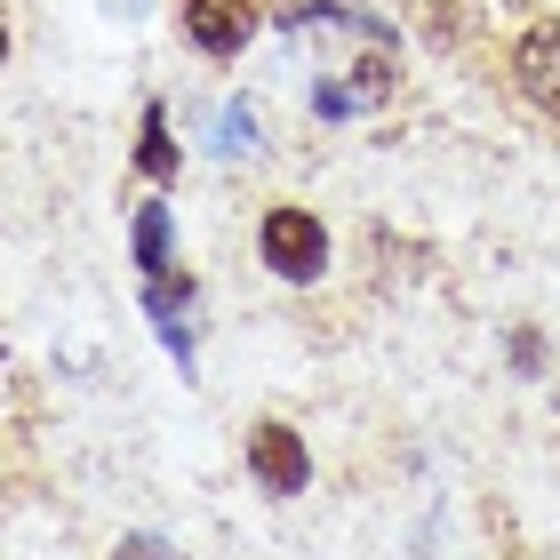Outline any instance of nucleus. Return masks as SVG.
Instances as JSON below:
<instances>
[{
  "instance_id": "1",
  "label": "nucleus",
  "mask_w": 560,
  "mask_h": 560,
  "mask_svg": "<svg viewBox=\"0 0 560 560\" xmlns=\"http://www.w3.org/2000/svg\"><path fill=\"white\" fill-rule=\"evenodd\" d=\"M257 257H265L280 280L313 289V280L328 272V224H320L313 209H272V217H265V233H257Z\"/></svg>"
},
{
  "instance_id": "2",
  "label": "nucleus",
  "mask_w": 560,
  "mask_h": 560,
  "mask_svg": "<svg viewBox=\"0 0 560 560\" xmlns=\"http://www.w3.org/2000/svg\"><path fill=\"white\" fill-rule=\"evenodd\" d=\"M248 465H257L272 497H304V480H313V456H304L296 424H257L248 432Z\"/></svg>"
},
{
  "instance_id": "3",
  "label": "nucleus",
  "mask_w": 560,
  "mask_h": 560,
  "mask_svg": "<svg viewBox=\"0 0 560 560\" xmlns=\"http://www.w3.org/2000/svg\"><path fill=\"white\" fill-rule=\"evenodd\" d=\"M513 72L545 113H560V24H528L521 48H513Z\"/></svg>"
},
{
  "instance_id": "4",
  "label": "nucleus",
  "mask_w": 560,
  "mask_h": 560,
  "mask_svg": "<svg viewBox=\"0 0 560 560\" xmlns=\"http://www.w3.org/2000/svg\"><path fill=\"white\" fill-rule=\"evenodd\" d=\"M185 24H192V40L209 48V57H233V48L248 40V24L224 9V0H185Z\"/></svg>"
},
{
  "instance_id": "5",
  "label": "nucleus",
  "mask_w": 560,
  "mask_h": 560,
  "mask_svg": "<svg viewBox=\"0 0 560 560\" xmlns=\"http://www.w3.org/2000/svg\"><path fill=\"white\" fill-rule=\"evenodd\" d=\"M137 265L152 280L168 272V209H161V200H144V209H137Z\"/></svg>"
},
{
  "instance_id": "6",
  "label": "nucleus",
  "mask_w": 560,
  "mask_h": 560,
  "mask_svg": "<svg viewBox=\"0 0 560 560\" xmlns=\"http://www.w3.org/2000/svg\"><path fill=\"white\" fill-rule=\"evenodd\" d=\"M137 168L144 176H176V144H168V113L144 105V137H137Z\"/></svg>"
},
{
  "instance_id": "7",
  "label": "nucleus",
  "mask_w": 560,
  "mask_h": 560,
  "mask_svg": "<svg viewBox=\"0 0 560 560\" xmlns=\"http://www.w3.org/2000/svg\"><path fill=\"white\" fill-rule=\"evenodd\" d=\"M313 113H320V120H352L361 105H352V89H345V81H313Z\"/></svg>"
},
{
  "instance_id": "8",
  "label": "nucleus",
  "mask_w": 560,
  "mask_h": 560,
  "mask_svg": "<svg viewBox=\"0 0 560 560\" xmlns=\"http://www.w3.org/2000/svg\"><path fill=\"white\" fill-rule=\"evenodd\" d=\"M241 144H257V120H248V105H233L217 120V152H241Z\"/></svg>"
},
{
  "instance_id": "9",
  "label": "nucleus",
  "mask_w": 560,
  "mask_h": 560,
  "mask_svg": "<svg viewBox=\"0 0 560 560\" xmlns=\"http://www.w3.org/2000/svg\"><path fill=\"white\" fill-rule=\"evenodd\" d=\"M513 369H521V376L545 369V337H537V328H513Z\"/></svg>"
},
{
  "instance_id": "10",
  "label": "nucleus",
  "mask_w": 560,
  "mask_h": 560,
  "mask_svg": "<svg viewBox=\"0 0 560 560\" xmlns=\"http://www.w3.org/2000/svg\"><path fill=\"white\" fill-rule=\"evenodd\" d=\"M120 560H176L161 537H129V545H120Z\"/></svg>"
}]
</instances>
